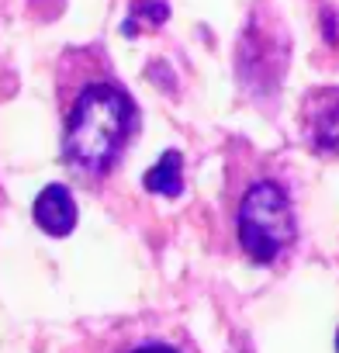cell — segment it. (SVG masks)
I'll list each match as a JSON object with an SVG mask.
<instances>
[{
  "label": "cell",
  "mask_w": 339,
  "mask_h": 353,
  "mask_svg": "<svg viewBox=\"0 0 339 353\" xmlns=\"http://www.w3.org/2000/svg\"><path fill=\"white\" fill-rule=\"evenodd\" d=\"M336 353H339V332H336Z\"/></svg>",
  "instance_id": "7"
},
{
  "label": "cell",
  "mask_w": 339,
  "mask_h": 353,
  "mask_svg": "<svg viewBox=\"0 0 339 353\" xmlns=\"http://www.w3.org/2000/svg\"><path fill=\"white\" fill-rule=\"evenodd\" d=\"M142 184H145V191H152V194L177 198V194L184 191V156H181L177 149H166V152L156 159V166L145 170Z\"/></svg>",
  "instance_id": "5"
},
{
  "label": "cell",
  "mask_w": 339,
  "mask_h": 353,
  "mask_svg": "<svg viewBox=\"0 0 339 353\" xmlns=\"http://www.w3.org/2000/svg\"><path fill=\"white\" fill-rule=\"evenodd\" d=\"M56 101L63 118V163L76 176H107L138 128L132 94L94 49H66L56 66Z\"/></svg>",
  "instance_id": "1"
},
{
  "label": "cell",
  "mask_w": 339,
  "mask_h": 353,
  "mask_svg": "<svg viewBox=\"0 0 339 353\" xmlns=\"http://www.w3.org/2000/svg\"><path fill=\"white\" fill-rule=\"evenodd\" d=\"M236 236H239L243 253L260 267L277 263L294 246L298 215H294V205L280 184L256 181L246 188L239 212H236Z\"/></svg>",
  "instance_id": "2"
},
{
  "label": "cell",
  "mask_w": 339,
  "mask_h": 353,
  "mask_svg": "<svg viewBox=\"0 0 339 353\" xmlns=\"http://www.w3.org/2000/svg\"><path fill=\"white\" fill-rule=\"evenodd\" d=\"M32 215H35V225L45 236H56V239H63V236H70L76 229V201H73L66 184L42 188V194L35 198Z\"/></svg>",
  "instance_id": "4"
},
{
  "label": "cell",
  "mask_w": 339,
  "mask_h": 353,
  "mask_svg": "<svg viewBox=\"0 0 339 353\" xmlns=\"http://www.w3.org/2000/svg\"><path fill=\"white\" fill-rule=\"evenodd\" d=\"M114 353H184V350L174 346V343H166V339H159V336H142V339H135V343L118 346Z\"/></svg>",
  "instance_id": "6"
},
{
  "label": "cell",
  "mask_w": 339,
  "mask_h": 353,
  "mask_svg": "<svg viewBox=\"0 0 339 353\" xmlns=\"http://www.w3.org/2000/svg\"><path fill=\"white\" fill-rule=\"evenodd\" d=\"M301 139L318 156H339V87H311L298 114Z\"/></svg>",
  "instance_id": "3"
}]
</instances>
